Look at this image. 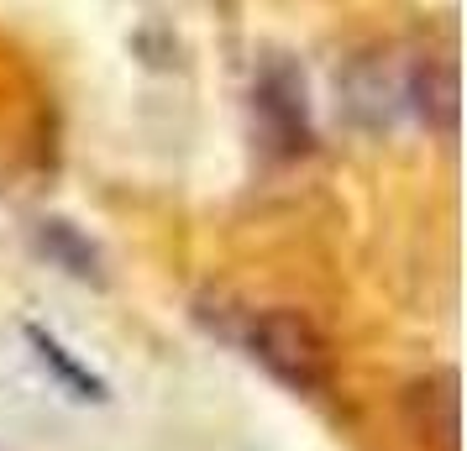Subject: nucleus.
<instances>
[{"label": "nucleus", "instance_id": "1", "mask_svg": "<svg viewBox=\"0 0 467 451\" xmlns=\"http://www.w3.org/2000/svg\"><path fill=\"white\" fill-rule=\"evenodd\" d=\"M242 352L253 357L274 384H284L289 394H326L337 378V357L331 342L310 315H299L289 304L257 310L242 325Z\"/></svg>", "mask_w": 467, "mask_h": 451}, {"label": "nucleus", "instance_id": "2", "mask_svg": "<svg viewBox=\"0 0 467 451\" xmlns=\"http://www.w3.org/2000/svg\"><path fill=\"white\" fill-rule=\"evenodd\" d=\"M341 106L358 127H394L400 116H410V64H389V58H358L337 79Z\"/></svg>", "mask_w": 467, "mask_h": 451}, {"label": "nucleus", "instance_id": "3", "mask_svg": "<svg viewBox=\"0 0 467 451\" xmlns=\"http://www.w3.org/2000/svg\"><path fill=\"white\" fill-rule=\"evenodd\" d=\"M404 425L425 451H457V373L451 367L404 388Z\"/></svg>", "mask_w": 467, "mask_h": 451}, {"label": "nucleus", "instance_id": "4", "mask_svg": "<svg viewBox=\"0 0 467 451\" xmlns=\"http://www.w3.org/2000/svg\"><path fill=\"white\" fill-rule=\"evenodd\" d=\"M257 110H263V121L274 127V137L284 148H305L310 142V131H305V89H299V79L289 68H268L263 74Z\"/></svg>", "mask_w": 467, "mask_h": 451}, {"label": "nucleus", "instance_id": "5", "mask_svg": "<svg viewBox=\"0 0 467 451\" xmlns=\"http://www.w3.org/2000/svg\"><path fill=\"white\" fill-rule=\"evenodd\" d=\"M43 247H47V258H58L68 268V273H79V279H89L95 273V247H89L85 237H74V226L68 220H43Z\"/></svg>", "mask_w": 467, "mask_h": 451}, {"label": "nucleus", "instance_id": "6", "mask_svg": "<svg viewBox=\"0 0 467 451\" xmlns=\"http://www.w3.org/2000/svg\"><path fill=\"white\" fill-rule=\"evenodd\" d=\"M32 342H37V357L58 367V378H68V384L79 388V394H89V399H100V394H106V388H100V378H89L85 367L74 363V357H68V352H64L58 342H53V336H43V331H32Z\"/></svg>", "mask_w": 467, "mask_h": 451}]
</instances>
